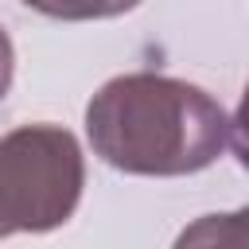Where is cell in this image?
Returning <instances> with one entry per match:
<instances>
[{
	"mask_svg": "<svg viewBox=\"0 0 249 249\" xmlns=\"http://www.w3.org/2000/svg\"><path fill=\"white\" fill-rule=\"evenodd\" d=\"M226 124L202 86L156 70L117 74L86 105L93 156L124 175H195L222 156Z\"/></svg>",
	"mask_w": 249,
	"mask_h": 249,
	"instance_id": "cell-1",
	"label": "cell"
},
{
	"mask_svg": "<svg viewBox=\"0 0 249 249\" xmlns=\"http://www.w3.org/2000/svg\"><path fill=\"white\" fill-rule=\"evenodd\" d=\"M86 187V156L62 124H19L0 136V237L70 222Z\"/></svg>",
	"mask_w": 249,
	"mask_h": 249,
	"instance_id": "cell-2",
	"label": "cell"
},
{
	"mask_svg": "<svg viewBox=\"0 0 249 249\" xmlns=\"http://www.w3.org/2000/svg\"><path fill=\"white\" fill-rule=\"evenodd\" d=\"M175 245H249V206L230 214H202L175 237Z\"/></svg>",
	"mask_w": 249,
	"mask_h": 249,
	"instance_id": "cell-3",
	"label": "cell"
},
{
	"mask_svg": "<svg viewBox=\"0 0 249 249\" xmlns=\"http://www.w3.org/2000/svg\"><path fill=\"white\" fill-rule=\"evenodd\" d=\"M39 16L51 19H66V23H82V19H113L132 12L140 0H19Z\"/></svg>",
	"mask_w": 249,
	"mask_h": 249,
	"instance_id": "cell-4",
	"label": "cell"
},
{
	"mask_svg": "<svg viewBox=\"0 0 249 249\" xmlns=\"http://www.w3.org/2000/svg\"><path fill=\"white\" fill-rule=\"evenodd\" d=\"M226 140H230L237 163L249 171V82H245V89H241V101H237L230 124H226Z\"/></svg>",
	"mask_w": 249,
	"mask_h": 249,
	"instance_id": "cell-5",
	"label": "cell"
},
{
	"mask_svg": "<svg viewBox=\"0 0 249 249\" xmlns=\"http://www.w3.org/2000/svg\"><path fill=\"white\" fill-rule=\"evenodd\" d=\"M12 78H16V47H12V35H8L4 23H0V101L8 97Z\"/></svg>",
	"mask_w": 249,
	"mask_h": 249,
	"instance_id": "cell-6",
	"label": "cell"
}]
</instances>
